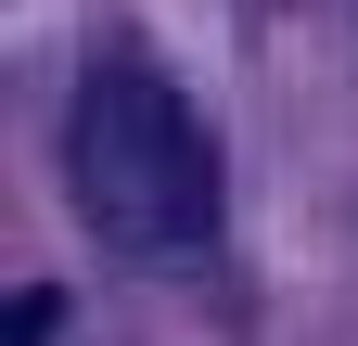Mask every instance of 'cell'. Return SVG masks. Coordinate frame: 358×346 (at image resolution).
Returning <instances> with one entry per match:
<instances>
[{
    "label": "cell",
    "mask_w": 358,
    "mask_h": 346,
    "mask_svg": "<svg viewBox=\"0 0 358 346\" xmlns=\"http://www.w3.org/2000/svg\"><path fill=\"white\" fill-rule=\"evenodd\" d=\"M0 346H52V295H13L0 308Z\"/></svg>",
    "instance_id": "7a4b0ae2"
},
{
    "label": "cell",
    "mask_w": 358,
    "mask_h": 346,
    "mask_svg": "<svg viewBox=\"0 0 358 346\" xmlns=\"http://www.w3.org/2000/svg\"><path fill=\"white\" fill-rule=\"evenodd\" d=\"M64 167H77V205L103 244H128V256H205L217 244V141L166 64H141V52L90 64V90L64 116Z\"/></svg>",
    "instance_id": "6da1fadb"
}]
</instances>
